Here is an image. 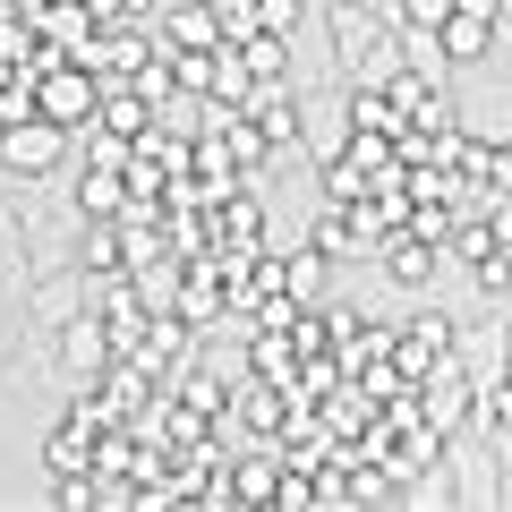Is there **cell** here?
<instances>
[{"instance_id": "1", "label": "cell", "mask_w": 512, "mask_h": 512, "mask_svg": "<svg viewBox=\"0 0 512 512\" xmlns=\"http://www.w3.org/2000/svg\"><path fill=\"white\" fill-rule=\"evenodd\" d=\"M94 103H103V77L86 69V60H43L35 69V120H52V128H94Z\"/></svg>"}, {"instance_id": "2", "label": "cell", "mask_w": 512, "mask_h": 512, "mask_svg": "<svg viewBox=\"0 0 512 512\" xmlns=\"http://www.w3.org/2000/svg\"><path fill=\"white\" fill-rule=\"evenodd\" d=\"M69 128H52V120H35V111H26V120H0V171H9V180H52L60 163H69Z\"/></svg>"}, {"instance_id": "3", "label": "cell", "mask_w": 512, "mask_h": 512, "mask_svg": "<svg viewBox=\"0 0 512 512\" xmlns=\"http://www.w3.org/2000/svg\"><path fill=\"white\" fill-rule=\"evenodd\" d=\"M384 359L402 367L410 384L427 376V367H444V359H461V325L444 308H419V316H402V325H393V342H384Z\"/></svg>"}, {"instance_id": "4", "label": "cell", "mask_w": 512, "mask_h": 512, "mask_svg": "<svg viewBox=\"0 0 512 512\" xmlns=\"http://www.w3.org/2000/svg\"><path fill=\"white\" fill-rule=\"evenodd\" d=\"M410 393H419V419H427V427H444V436H461V427H478V376H470L461 359L427 367V376L410 384Z\"/></svg>"}, {"instance_id": "5", "label": "cell", "mask_w": 512, "mask_h": 512, "mask_svg": "<svg viewBox=\"0 0 512 512\" xmlns=\"http://www.w3.org/2000/svg\"><path fill=\"white\" fill-rule=\"evenodd\" d=\"M222 410H231V427H248L256 444H274L282 427H291L299 393H291V384H265V376H239L231 393H222Z\"/></svg>"}, {"instance_id": "6", "label": "cell", "mask_w": 512, "mask_h": 512, "mask_svg": "<svg viewBox=\"0 0 512 512\" xmlns=\"http://www.w3.org/2000/svg\"><path fill=\"white\" fill-rule=\"evenodd\" d=\"M52 333H60V342H52V350H60V367H69L77 384H86V376H103V367L120 359V342H111V325H103V316H86V308H77L69 325H52Z\"/></svg>"}, {"instance_id": "7", "label": "cell", "mask_w": 512, "mask_h": 512, "mask_svg": "<svg viewBox=\"0 0 512 512\" xmlns=\"http://www.w3.org/2000/svg\"><path fill=\"white\" fill-rule=\"evenodd\" d=\"M495 9H453V18L436 26V52H444V69H470V60H495Z\"/></svg>"}, {"instance_id": "8", "label": "cell", "mask_w": 512, "mask_h": 512, "mask_svg": "<svg viewBox=\"0 0 512 512\" xmlns=\"http://www.w3.org/2000/svg\"><path fill=\"white\" fill-rule=\"evenodd\" d=\"M376 265H384V282L427 291V282H436V265H444V248H436V239H419V231H393V239H376Z\"/></svg>"}, {"instance_id": "9", "label": "cell", "mask_w": 512, "mask_h": 512, "mask_svg": "<svg viewBox=\"0 0 512 512\" xmlns=\"http://www.w3.org/2000/svg\"><path fill=\"white\" fill-rule=\"evenodd\" d=\"M222 495H231V504H274V495H282V453H274V444H256V453L222 461Z\"/></svg>"}, {"instance_id": "10", "label": "cell", "mask_w": 512, "mask_h": 512, "mask_svg": "<svg viewBox=\"0 0 512 512\" xmlns=\"http://www.w3.org/2000/svg\"><path fill=\"white\" fill-rule=\"evenodd\" d=\"M308 248L325 256V265H350V256H376V239L359 231V214H350V205H333V197H325V214L308 222Z\"/></svg>"}, {"instance_id": "11", "label": "cell", "mask_w": 512, "mask_h": 512, "mask_svg": "<svg viewBox=\"0 0 512 512\" xmlns=\"http://www.w3.org/2000/svg\"><path fill=\"white\" fill-rule=\"evenodd\" d=\"M154 43H163V52H214V43H222V26H214V0H180V9H163Z\"/></svg>"}, {"instance_id": "12", "label": "cell", "mask_w": 512, "mask_h": 512, "mask_svg": "<svg viewBox=\"0 0 512 512\" xmlns=\"http://www.w3.org/2000/svg\"><path fill=\"white\" fill-rule=\"evenodd\" d=\"M248 120L265 128V146H274V154H282V146H299V94L282 86V77H265V86L248 94Z\"/></svg>"}, {"instance_id": "13", "label": "cell", "mask_w": 512, "mask_h": 512, "mask_svg": "<svg viewBox=\"0 0 512 512\" xmlns=\"http://www.w3.org/2000/svg\"><path fill=\"white\" fill-rule=\"evenodd\" d=\"M94 128L128 146V137H146V128H154V103H146L137 86H128V77H111V86H103V103H94Z\"/></svg>"}, {"instance_id": "14", "label": "cell", "mask_w": 512, "mask_h": 512, "mask_svg": "<svg viewBox=\"0 0 512 512\" xmlns=\"http://www.w3.org/2000/svg\"><path fill=\"white\" fill-rule=\"evenodd\" d=\"M342 128H402V111H393V94H384V77H350L342 86Z\"/></svg>"}, {"instance_id": "15", "label": "cell", "mask_w": 512, "mask_h": 512, "mask_svg": "<svg viewBox=\"0 0 512 512\" xmlns=\"http://www.w3.org/2000/svg\"><path fill=\"white\" fill-rule=\"evenodd\" d=\"M77 214H86V222H120V214H128L120 163H86V180H77Z\"/></svg>"}, {"instance_id": "16", "label": "cell", "mask_w": 512, "mask_h": 512, "mask_svg": "<svg viewBox=\"0 0 512 512\" xmlns=\"http://www.w3.org/2000/svg\"><path fill=\"white\" fill-rule=\"evenodd\" d=\"M94 436H103V427H86L77 410H60V427L43 436V470H94Z\"/></svg>"}, {"instance_id": "17", "label": "cell", "mask_w": 512, "mask_h": 512, "mask_svg": "<svg viewBox=\"0 0 512 512\" xmlns=\"http://www.w3.org/2000/svg\"><path fill=\"white\" fill-rule=\"evenodd\" d=\"M239 60H248V77L256 86H265V77H291V35H265V26H256L248 43H231Z\"/></svg>"}, {"instance_id": "18", "label": "cell", "mask_w": 512, "mask_h": 512, "mask_svg": "<svg viewBox=\"0 0 512 512\" xmlns=\"http://www.w3.org/2000/svg\"><path fill=\"white\" fill-rule=\"evenodd\" d=\"M77 265H86L94 282H103V274H128V248H120V231H111V222H94V239H86V256H77Z\"/></svg>"}, {"instance_id": "19", "label": "cell", "mask_w": 512, "mask_h": 512, "mask_svg": "<svg viewBox=\"0 0 512 512\" xmlns=\"http://www.w3.org/2000/svg\"><path fill=\"white\" fill-rule=\"evenodd\" d=\"M308 9H316V0H256V26H265V35H299Z\"/></svg>"}, {"instance_id": "20", "label": "cell", "mask_w": 512, "mask_h": 512, "mask_svg": "<svg viewBox=\"0 0 512 512\" xmlns=\"http://www.w3.org/2000/svg\"><path fill=\"white\" fill-rule=\"evenodd\" d=\"M214 26H222V43H248L256 35V0H214Z\"/></svg>"}, {"instance_id": "21", "label": "cell", "mask_w": 512, "mask_h": 512, "mask_svg": "<svg viewBox=\"0 0 512 512\" xmlns=\"http://www.w3.org/2000/svg\"><path fill=\"white\" fill-rule=\"evenodd\" d=\"M444 18H453V0H393V26H427L436 35Z\"/></svg>"}, {"instance_id": "22", "label": "cell", "mask_w": 512, "mask_h": 512, "mask_svg": "<svg viewBox=\"0 0 512 512\" xmlns=\"http://www.w3.org/2000/svg\"><path fill=\"white\" fill-rule=\"evenodd\" d=\"M35 308H43V325H69V316H77V282H43Z\"/></svg>"}, {"instance_id": "23", "label": "cell", "mask_w": 512, "mask_h": 512, "mask_svg": "<svg viewBox=\"0 0 512 512\" xmlns=\"http://www.w3.org/2000/svg\"><path fill=\"white\" fill-rule=\"evenodd\" d=\"M316 9H342V0H316Z\"/></svg>"}, {"instance_id": "24", "label": "cell", "mask_w": 512, "mask_h": 512, "mask_svg": "<svg viewBox=\"0 0 512 512\" xmlns=\"http://www.w3.org/2000/svg\"><path fill=\"white\" fill-rule=\"evenodd\" d=\"M504 350H512V325H504Z\"/></svg>"}]
</instances>
